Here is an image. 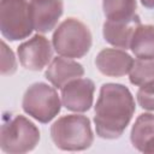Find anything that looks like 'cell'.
<instances>
[{"label":"cell","instance_id":"1","mask_svg":"<svg viewBox=\"0 0 154 154\" xmlns=\"http://www.w3.org/2000/svg\"><path fill=\"white\" fill-rule=\"evenodd\" d=\"M135 109V99L128 87L120 83L102 84L94 111L96 135L105 140L119 138L130 124Z\"/></svg>","mask_w":154,"mask_h":154},{"label":"cell","instance_id":"2","mask_svg":"<svg viewBox=\"0 0 154 154\" xmlns=\"http://www.w3.org/2000/svg\"><path fill=\"white\" fill-rule=\"evenodd\" d=\"M51 138L61 150H85L94 142L90 119L82 114L63 116L52 124Z\"/></svg>","mask_w":154,"mask_h":154},{"label":"cell","instance_id":"3","mask_svg":"<svg viewBox=\"0 0 154 154\" xmlns=\"http://www.w3.org/2000/svg\"><path fill=\"white\" fill-rule=\"evenodd\" d=\"M38 128L24 116L4 114L0 130V148L7 154L31 152L40 142Z\"/></svg>","mask_w":154,"mask_h":154},{"label":"cell","instance_id":"4","mask_svg":"<svg viewBox=\"0 0 154 154\" xmlns=\"http://www.w3.org/2000/svg\"><path fill=\"white\" fill-rule=\"evenodd\" d=\"M93 37L89 28L79 19L69 17L54 30L52 45L54 51L65 58H83L90 49Z\"/></svg>","mask_w":154,"mask_h":154},{"label":"cell","instance_id":"5","mask_svg":"<svg viewBox=\"0 0 154 154\" xmlns=\"http://www.w3.org/2000/svg\"><path fill=\"white\" fill-rule=\"evenodd\" d=\"M61 105L55 87L45 82H36L28 87L22 100L23 111L42 124L53 120L59 114Z\"/></svg>","mask_w":154,"mask_h":154},{"label":"cell","instance_id":"6","mask_svg":"<svg viewBox=\"0 0 154 154\" xmlns=\"http://www.w3.org/2000/svg\"><path fill=\"white\" fill-rule=\"evenodd\" d=\"M30 5L26 0H1L0 31L8 41H19L32 32Z\"/></svg>","mask_w":154,"mask_h":154},{"label":"cell","instance_id":"7","mask_svg":"<svg viewBox=\"0 0 154 154\" xmlns=\"http://www.w3.org/2000/svg\"><path fill=\"white\" fill-rule=\"evenodd\" d=\"M17 55L24 69L41 71L53 58V45L46 36L36 34L17 47Z\"/></svg>","mask_w":154,"mask_h":154},{"label":"cell","instance_id":"8","mask_svg":"<svg viewBox=\"0 0 154 154\" xmlns=\"http://www.w3.org/2000/svg\"><path fill=\"white\" fill-rule=\"evenodd\" d=\"M95 84L89 78H76L61 88L63 106L76 113H83L90 109L94 101Z\"/></svg>","mask_w":154,"mask_h":154},{"label":"cell","instance_id":"9","mask_svg":"<svg viewBox=\"0 0 154 154\" xmlns=\"http://www.w3.org/2000/svg\"><path fill=\"white\" fill-rule=\"evenodd\" d=\"M29 5L32 26L38 34L52 31L64 12L63 0H30Z\"/></svg>","mask_w":154,"mask_h":154},{"label":"cell","instance_id":"10","mask_svg":"<svg viewBox=\"0 0 154 154\" xmlns=\"http://www.w3.org/2000/svg\"><path fill=\"white\" fill-rule=\"evenodd\" d=\"M134 61V58L129 53L118 48H105L95 58L97 70L107 77H123L128 75Z\"/></svg>","mask_w":154,"mask_h":154},{"label":"cell","instance_id":"11","mask_svg":"<svg viewBox=\"0 0 154 154\" xmlns=\"http://www.w3.org/2000/svg\"><path fill=\"white\" fill-rule=\"evenodd\" d=\"M83 75L84 67L82 66V64L61 55L55 57L45 71L46 79L53 87L59 89H61L70 81L83 77Z\"/></svg>","mask_w":154,"mask_h":154},{"label":"cell","instance_id":"12","mask_svg":"<svg viewBox=\"0 0 154 154\" xmlns=\"http://www.w3.org/2000/svg\"><path fill=\"white\" fill-rule=\"evenodd\" d=\"M141 24L140 18L134 20H106L102 25V36L105 41L116 48L130 49V43L135 29Z\"/></svg>","mask_w":154,"mask_h":154},{"label":"cell","instance_id":"13","mask_svg":"<svg viewBox=\"0 0 154 154\" xmlns=\"http://www.w3.org/2000/svg\"><path fill=\"white\" fill-rule=\"evenodd\" d=\"M130 49L137 59L154 60V25L140 24L135 29Z\"/></svg>","mask_w":154,"mask_h":154},{"label":"cell","instance_id":"14","mask_svg":"<svg viewBox=\"0 0 154 154\" xmlns=\"http://www.w3.org/2000/svg\"><path fill=\"white\" fill-rule=\"evenodd\" d=\"M136 10V0H102V11L107 20H134L140 18Z\"/></svg>","mask_w":154,"mask_h":154},{"label":"cell","instance_id":"15","mask_svg":"<svg viewBox=\"0 0 154 154\" xmlns=\"http://www.w3.org/2000/svg\"><path fill=\"white\" fill-rule=\"evenodd\" d=\"M152 137H154V114L141 113L131 128V132H130L131 144L134 148L142 152L146 143Z\"/></svg>","mask_w":154,"mask_h":154},{"label":"cell","instance_id":"16","mask_svg":"<svg viewBox=\"0 0 154 154\" xmlns=\"http://www.w3.org/2000/svg\"><path fill=\"white\" fill-rule=\"evenodd\" d=\"M154 79V60L137 59L129 72V81L134 85H142Z\"/></svg>","mask_w":154,"mask_h":154},{"label":"cell","instance_id":"17","mask_svg":"<svg viewBox=\"0 0 154 154\" xmlns=\"http://www.w3.org/2000/svg\"><path fill=\"white\" fill-rule=\"evenodd\" d=\"M136 99L142 109L154 111V79L140 85Z\"/></svg>","mask_w":154,"mask_h":154},{"label":"cell","instance_id":"18","mask_svg":"<svg viewBox=\"0 0 154 154\" xmlns=\"http://www.w3.org/2000/svg\"><path fill=\"white\" fill-rule=\"evenodd\" d=\"M1 75H12L17 71V59L11 48L6 45V42L1 41Z\"/></svg>","mask_w":154,"mask_h":154},{"label":"cell","instance_id":"19","mask_svg":"<svg viewBox=\"0 0 154 154\" xmlns=\"http://www.w3.org/2000/svg\"><path fill=\"white\" fill-rule=\"evenodd\" d=\"M142 153H150V154L154 153V137H152V138L146 143V146H144Z\"/></svg>","mask_w":154,"mask_h":154},{"label":"cell","instance_id":"20","mask_svg":"<svg viewBox=\"0 0 154 154\" xmlns=\"http://www.w3.org/2000/svg\"><path fill=\"white\" fill-rule=\"evenodd\" d=\"M140 1L146 8H149V10L154 8V0H140Z\"/></svg>","mask_w":154,"mask_h":154}]
</instances>
